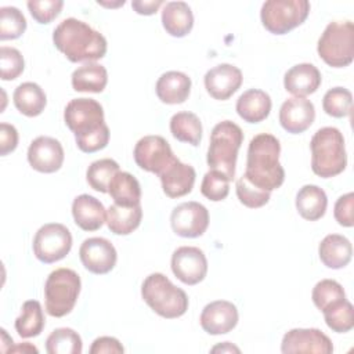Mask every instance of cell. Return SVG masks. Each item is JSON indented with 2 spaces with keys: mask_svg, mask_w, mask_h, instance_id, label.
I'll return each instance as SVG.
<instances>
[{
  "mask_svg": "<svg viewBox=\"0 0 354 354\" xmlns=\"http://www.w3.org/2000/svg\"><path fill=\"white\" fill-rule=\"evenodd\" d=\"M64 120L75 134L82 152L93 153L109 142V129L104 120L102 105L93 98H73L64 109Z\"/></svg>",
  "mask_w": 354,
  "mask_h": 354,
  "instance_id": "1",
  "label": "cell"
},
{
  "mask_svg": "<svg viewBox=\"0 0 354 354\" xmlns=\"http://www.w3.org/2000/svg\"><path fill=\"white\" fill-rule=\"evenodd\" d=\"M281 144L270 133L254 136L248 147L245 178L263 191H274L285 181V170L279 163Z\"/></svg>",
  "mask_w": 354,
  "mask_h": 354,
  "instance_id": "2",
  "label": "cell"
},
{
  "mask_svg": "<svg viewBox=\"0 0 354 354\" xmlns=\"http://www.w3.org/2000/svg\"><path fill=\"white\" fill-rule=\"evenodd\" d=\"M54 46L71 62H94L106 54V39L77 18L61 21L53 32Z\"/></svg>",
  "mask_w": 354,
  "mask_h": 354,
  "instance_id": "3",
  "label": "cell"
},
{
  "mask_svg": "<svg viewBox=\"0 0 354 354\" xmlns=\"http://www.w3.org/2000/svg\"><path fill=\"white\" fill-rule=\"evenodd\" d=\"M311 170L322 178L340 174L347 166L344 137L336 127L317 130L310 141Z\"/></svg>",
  "mask_w": 354,
  "mask_h": 354,
  "instance_id": "4",
  "label": "cell"
},
{
  "mask_svg": "<svg viewBox=\"0 0 354 354\" xmlns=\"http://www.w3.org/2000/svg\"><path fill=\"white\" fill-rule=\"evenodd\" d=\"M243 142L242 129L231 122H218L210 133L206 162L210 170L223 173L230 181L235 176L238 151Z\"/></svg>",
  "mask_w": 354,
  "mask_h": 354,
  "instance_id": "5",
  "label": "cell"
},
{
  "mask_svg": "<svg viewBox=\"0 0 354 354\" xmlns=\"http://www.w3.org/2000/svg\"><path fill=\"white\" fill-rule=\"evenodd\" d=\"M141 297L158 315L174 319L188 310L187 293L176 286L165 274H149L141 285Z\"/></svg>",
  "mask_w": 354,
  "mask_h": 354,
  "instance_id": "6",
  "label": "cell"
},
{
  "mask_svg": "<svg viewBox=\"0 0 354 354\" xmlns=\"http://www.w3.org/2000/svg\"><path fill=\"white\" fill-rule=\"evenodd\" d=\"M82 281L71 268H57L50 272L44 283V304L48 315L61 318L69 314L80 295Z\"/></svg>",
  "mask_w": 354,
  "mask_h": 354,
  "instance_id": "7",
  "label": "cell"
},
{
  "mask_svg": "<svg viewBox=\"0 0 354 354\" xmlns=\"http://www.w3.org/2000/svg\"><path fill=\"white\" fill-rule=\"evenodd\" d=\"M319 58L332 68L348 66L354 59V25L351 21H333L318 39Z\"/></svg>",
  "mask_w": 354,
  "mask_h": 354,
  "instance_id": "8",
  "label": "cell"
},
{
  "mask_svg": "<svg viewBox=\"0 0 354 354\" xmlns=\"http://www.w3.org/2000/svg\"><path fill=\"white\" fill-rule=\"evenodd\" d=\"M310 12L307 0H268L263 3L260 19L272 35H285L301 25Z\"/></svg>",
  "mask_w": 354,
  "mask_h": 354,
  "instance_id": "9",
  "label": "cell"
},
{
  "mask_svg": "<svg viewBox=\"0 0 354 354\" xmlns=\"http://www.w3.org/2000/svg\"><path fill=\"white\" fill-rule=\"evenodd\" d=\"M72 249L71 231L59 223L41 225L33 238V253L44 264L62 260Z\"/></svg>",
  "mask_w": 354,
  "mask_h": 354,
  "instance_id": "10",
  "label": "cell"
},
{
  "mask_svg": "<svg viewBox=\"0 0 354 354\" xmlns=\"http://www.w3.org/2000/svg\"><path fill=\"white\" fill-rule=\"evenodd\" d=\"M137 166L145 171L159 174L177 158L170 144L162 136H145L140 138L133 151Z\"/></svg>",
  "mask_w": 354,
  "mask_h": 354,
  "instance_id": "11",
  "label": "cell"
},
{
  "mask_svg": "<svg viewBox=\"0 0 354 354\" xmlns=\"http://www.w3.org/2000/svg\"><path fill=\"white\" fill-rule=\"evenodd\" d=\"M170 225L178 236L198 238L209 227V210L195 201L180 203L170 214Z\"/></svg>",
  "mask_w": 354,
  "mask_h": 354,
  "instance_id": "12",
  "label": "cell"
},
{
  "mask_svg": "<svg viewBox=\"0 0 354 354\" xmlns=\"http://www.w3.org/2000/svg\"><path fill=\"white\" fill-rule=\"evenodd\" d=\"M171 271L185 285L202 282L207 274V259L196 246L177 248L171 254Z\"/></svg>",
  "mask_w": 354,
  "mask_h": 354,
  "instance_id": "13",
  "label": "cell"
},
{
  "mask_svg": "<svg viewBox=\"0 0 354 354\" xmlns=\"http://www.w3.org/2000/svg\"><path fill=\"white\" fill-rule=\"evenodd\" d=\"M283 354L292 353H333L332 340L317 328H295L288 330L281 343Z\"/></svg>",
  "mask_w": 354,
  "mask_h": 354,
  "instance_id": "14",
  "label": "cell"
},
{
  "mask_svg": "<svg viewBox=\"0 0 354 354\" xmlns=\"http://www.w3.org/2000/svg\"><path fill=\"white\" fill-rule=\"evenodd\" d=\"M79 257L87 271L102 275L113 270L118 253L111 241L101 236H93L83 241L79 249Z\"/></svg>",
  "mask_w": 354,
  "mask_h": 354,
  "instance_id": "15",
  "label": "cell"
},
{
  "mask_svg": "<svg viewBox=\"0 0 354 354\" xmlns=\"http://www.w3.org/2000/svg\"><path fill=\"white\" fill-rule=\"evenodd\" d=\"M28 162L32 169L40 173L58 171L64 163V148L58 140L40 136L28 148Z\"/></svg>",
  "mask_w": 354,
  "mask_h": 354,
  "instance_id": "16",
  "label": "cell"
},
{
  "mask_svg": "<svg viewBox=\"0 0 354 354\" xmlns=\"http://www.w3.org/2000/svg\"><path fill=\"white\" fill-rule=\"evenodd\" d=\"M239 315L235 304L227 300H214L206 304L201 313V326L209 335H224L238 324Z\"/></svg>",
  "mask_w": 354,
  "mask_h": 354,
  "instance_id": "17",
  "label": "cell"
},
{
  "mask_svg": "<svg viewBox=\"0 0 354 354\" xmlns=\"http://www.w3.org/2000/svg\"><path fill=\"white\" fill-rule=\"evenodd\" d=\"M243 80L239 68L231 64H220L209 69L203 77L205 88L214 100L225 101L238 91Z\"/></svg>",
  "mask_w": 354,
  "mask_h": 354,
  "instance_id": "18",
  "label": "cell"
},
{
  "mask_svg": "<svg viewBox=\"0 0 354 354\" xmlns=\"http://www.w3.org/2000/svg\"><path fill=\"white\" fill-rule=\"evenodd\" d=\"M315 119L314 104L306 97H290L281 105L279 123L290 134L306 131Z\"/></svg>",
  "mask_w": 354,
  "mask_h": 354,
  "instance_id": "19",
  "label": "cell"
},
{
  "mask_svg": "<svg viewBox=\"0 0 354 354\" xmlns=\"http://www.w3.org/2000/svg\"><path fill=\"white\" fill-rule=\"evenodd\" d=\"M195 177V169L183 163L178 158L159 174L163 192L169 198H180L189 194L194 188Z\"/></svg>",
  "mask_w": 354,
  "mask_h": 354,
  "instance_id": "20",
  "label": "cell"
},
{
  "mask_svg": "<svg viewBox=\"0 0 354 354\" xmlns=\"http://www.w3.org/2000/svg\"><path fill=\"white\" fill-rule=\"evenodd\" d=\"M321 73L313 64L303 62L292 66L283 76L285 90L295 97H306L318 90L321 86Z\"/></svg>",
  "mask_w": 354,
  "mask_h": 354,
  "instance_id": "21",
  "label": "cell"
},
{
  "mask_svg": "<svg viewBox=\"0 0 354 354\" xmlns=\"http://www.w3.org/2000/svg\"><path fill=\"white\" fill-rule=\"evenodd\" d=\"M72 216L76 225L83 231H97L106 221L104 205L88 194H82L73 199Z\"/></svg>",
  "mask_w": 354,
  "mask_h": 354,
  "instance_id": "22",
  "label": "cell"
},
{
  "mask_svg": "<svg viewBox=\"0 0 354 354\" xmlns=\"http://www.w3.org/2000/svg\"><path fill=\"white\" fill-rule=\"evenodd\" d=\"M191 86L192 82L188 75L178 71H169L160 75L155 91L163 104L176 105L183 104L189 97Z\"/></svg>",
  "mask_w": 354,
  "mask_h": 354,
  "instance_id": "23",
  "label": "cell"
},
{
  "mask_svg": "<svg viewBox=\"0 0 354 354\" xmlns=\"http://www.w3.org/2000/svg\"><path fill=\"white\" fill-rule=\"evenodd\" d=\"M271 97L268 93L259 88H249L243 91L236 100V113L248 123H260L271 112Z\"/></svg>",
  "mask_w": 354,
  "mask_h": 354,
  "instance_id": "24",
  "label": "cell"
},
{
  "mask_svg": "<svg viewBox=\"0 0 354 354\" xmlns=\"http://www.w3.org/2000/svg\"><path fill=\"white\" fill-rule=\"evenodd\" d=\"M318 256L325 267L332 270L343 268L350 263L353 256L351 242L343 235L329 234L321 241Z\"/></svg>",
  "mask_w": 354,
  "mask_h": 354,
  "instance_id": "25",
  "label": "cell"
},
{
  "mask_svg": "<svg viewBox=\"0 0 354 354\" xmlns=\"http://www.w3.org/2000/svg\"><path fill=\"white\" fill-rule=\"evenodd\" d=\"M162 25L173 37L187 36L194 26V14L185 1L165 3L162 10Z\"/></svg>",
  "mask_w": 354,
  "mask_h": 354,
  "instance_id": "26",
  "label": "cell"
},
{
  "mask_svg": "<svg viewBox=\"0 0 354 354\" xmlns=\"http://www.w3.org/2000/svg\"><path fill=\"white\" fill-rule=\"evenodd\" d=\"M296 209L299 214L308 221H317L324 217L328 206V196L322 188L314 184L303 185L296 194Z\"/></svg>",
  "mask_w": 354,
  "mask_h": 354,
  "instance_id": "27",
  "label": "cell"
},
{
  "mask_svg": "<svg viewBox=\"0 0 354 354\" xmlns=\"http://www.w3.org/2000/svg\"><path fill=\"white\" fill-rule=\"evenodd\" d=\"M15 108L25 116H39L47 104V97L43 88L33 82L21 83L12 94Z\"/></svg>",
  "mask_w": 354,
  "mask_h": 354,
  "instance_id": "28",
  "label": "cell"
},
{
  "mask_svg": "<svg viewBox=\"0 0 354 354\" xmlns=\"http://www.w3.org/2000/svg\"><path fill=\"white\" fill-rule=\"evenodd\" d=\"M142 218L141 205L120 206L111 205L106 210V225L115 235H129L138 228Z\"/></svg>",
  "mask_w": 354,
  "mask_h": 354,
  "instance_id": "29",
  "label": "cell"
},
{
  "mask_svg": "<svg viewBox=\"0 0 354 354\" xmlns=\"http://www.w3.org/2000/svg\"><path fill=\"white\" fill-rule=\"evenodd\" d=\"M72 87L82 93H101L108 83V72L104 65L97 62H87L73 71Z\"/></svg>",
  "mask_w": 354,
  "mask_h": 354,
  "instance_id": "30",
  "label": "cell"
},
{
  "mask_svg": "<svg viewBox=\"0 0 354 354\" xmlns=\"http://www.w3.org/2000/svg\"><path fill=\"white\" fill-rule=\"evenodd\" d=\"M108 194L116 205L120 206H136L141 202V187L138 180L127 173L118 171L109 183Z\"/></svg>",
  "mask_w": 354,
  "mask_h": 354,
  "instance_id": "31",
  "label": "cell"
},
{
  "mask_svg": "<svg viewBox=\"0 0 354 354\" xmlns=\"http://www.w3.org/2000/svg\"><path fill=\"white\" fill-rule=\"evenodd\" d=\"M170 131L181 142L198 147L202 140L201 119L192 112H177L170 119Z\"/></svg>",
  "mask_w": 354,
  "mask_h": 354,
  "instance_id": "32",
  "label": "cell"
},
{
  "mask_svg": "<svg viewBox=\"0 0 354 354\" xmlns=\"http://www.w3.org/2000/svg\"><path fill=\"white\" fill-rule=\"evenodd\" d=\"M46 325L41 304L37 300H28L22 304L21 315L15 319V330L24 339L36 337Z\"/></svg>",
  "mask_w": 354,
  "mask_h": 354,
  "instance_id": "33",
  "label": "cell"
},
{
  "mask_svg": "<svg viewBox=\"0 0 354 354\" xmlns=\"http://www.w3.org/2000/svg\"><path fill=\"white\" fill-rule=\"evenodd\" d=\"M82 350V337L71 328H57L46 340V351L48 354H80Z\"/></svg>",
  "mask_w": 354,
  "mask_h": 354,
  "instance_id": "34",
  "label": "cell"
},
{
  "mask_svg": "<svg viewBox=\"0 0 354 354\" xmlns=\"http://www.w3.org/2000/svg\"><path fill=\"white\" fill-rule=\"evenodd\" d=\"M322 313L328 328L336 333H346L354 328V310L347 299L328 306Z\"/></svg>",
  "mask_w": 354,
  "mask_h": 354,
  "instance_id": "35",
  "label": "cell"
},
{
  "mask_svg": "<svg viewBox=\"0 0 354 354\" xmlns=\"http://www.w3.org/2000/svg\"><path fill=\"white\" fill-rule=\"evenodd\" d=\"M119 170L120 169H119V165L116 160H113L111 158L98 159V160H94L88 166V169L86 171V180L94 191L106 194L111 180Z\"/></svg>",
  "mask_w": 354,
  "mask_h": 354,
  "instance_id": "36",
  "label": "cell"
},
{
  "mask_svg": "<svg viewBox=\"0 0 354 354\" xmlns=\"http://www.w3.org/2000/svg\"><path fill=\"white\" fill-rule=\"evenodd\" d=\"M322 108L332 118H344L351 113L353 94L344 87L329 88L322 98Z\"/></svg>",
  "mask_w": 354,
  "mask_h": 354,
  "instance_id": "37",
  "label": "cell"
},
{
  "mask_svg": "<svg viewBox=\"0 0 354 354\" xmlns=\"http://www.w3.org/2000/svg\"><path fill=\"white\" fill-rule=\"evenodd\" d=\"M26 30V19L17 7L0 8V39L14 40Z\"/></svg>",
  "mask_w": 354,
  "mask_h": 354,
  "instance_id": "38",
  "label": "cell"
},
{
  "mask_svg": "<svg viewBox=\"0 0 354 354\" xmlns=\"http://www.w3.org/2000/svg\"><path fill=\"white\" fill-rule=\"evenodd\" d=\"M313 303L318 310H325L328 306L346 299L343 286L335 279H321L315 283L311 292Z\"/></svg>",
  "mask_w": 354,
  "mask_h": 354,
  "instance_id": "39",
  "label": "cell"
},
{
  "mask_svg": "<svg viewBox=\"0 0 354 354\" xmlns=\"http://www.w3.org/2000/svg\"><path fill=\"white\" fill-rule=\"evenodd\" d=\"M201 192L205 198L213 202L224 201L230 192V180L220 171L209 170L202 180Z\"/></svg>",
  "mask_w": 354,
  "mask_h": 354,
  "instance_id": "40",
  "label": "cell"
},
{
  "mask_svg": "<svg viewBox=\"0 0 354 354\" xmlns=\"http://www.w3.org/2000/svg\"><path fill=\"white\" fill-rule=\"evenodd\" d=\"M235 189H236V196L239 199V202L250 209H257L264 206L266 203H268L271 192L268 191H263L257 187H254L253 184H250L245 176L242 174V177H239L236 180L235 184Z\"/></svg>",
  "mask_w": 354,
  "mask_h": 354,
  "instance_id": "41",
  "label": "cell"
},
{
  "mask_svg": "<svg viewBox=\"0 0 354 354\" xmlns=\"http://www.w3.org/2000/svg\"><path fill=\"white\" fill-rule=\"evenodd\" d=\"M25 68V61L19 50L14 47L1 46L0 47V75L3 80L17 79Z\"/></svg>",
  "mask_w": 354,
  "mask_h": 354,
  "instance_id": "42",
  "label": "cell"
},
{
  "mask_svg": "<svg viewBox=\"0 0 354 354\" xmlns=\"http://www.w3.org/2000/svg\"><path fill=\"white\" fill-rule=\"evenodd\" d=\"M28 10L32 15V18L39 24H50L53 19H55L62 7L64 1L61 0H29L26 3Z\"/></svg>",
  "mask_w": 354,
  "mask_h": 354,
  "instance_id": "43",
  "label": "cell"
},
{
  "mask_svg": "<svg viewBox=\"0 0 354 354\" xmlns=\"http://www.w3.org/2000/svg\"><path fill=\"white\" fill-rule=\"evenodd\" d=\"M333 216L342 227L354 225V194L353 192H347L336 201Z\"/></svg>",
  "mask_w": 354,
  "mask_h": 354,
  "instance_id": "44",
  "label": "cell"
},
{
  "mask_svg": "<svg viewBox=\"0 0 354 354\" xmlns=\"http://www.w3.org/2000/svg\"><path fill=\"white\" fill-rule=\"evenodd\" d=\"M123 351L122 343L112 336L97 337L90 347V354H122Z\"/></svg>",
  "mask_w": 354,
  "mask_h": 354,
  "instance_id": "45",
  "label": "cell"
},
{
  "mask_svg": "<svg viewBox=\"0 0 354 354\" xmlns=\"http://www.w3.org/2000/svg\"><path fill=\"white\" fill-rule=\"evenodd\" d=\"M18 145V131L10 123L0 124V155L6 156L10 152L15 151Z\"/></svg>",
  "mask_w": 354,
  "mask_h": 354,
  "instance_id": "46",
  "label": "cell"
},
{
  "mask_svg": "<svg viewBox=\"0 0 354 354\" xmlns=\"http://www.w3.org/2000/svg\"><path fill=\"white\" fill-rule=\"evenodd\" d=\"M165 3L162 0H133L131 7L140 15H152L155 14Z\"/></svg>",
  "mask_w": 354,
  "mask_h": 354,
  "instance_id": "47",
  "label": "cell"
},
{
  "mask_svg": "<svg viewBox=\"0 0 354 354\" xmlns=\"http://www.w3.org/2000/svg\"><path fill=\"white\" fill-rule=\"evenodd\" d=\"M8 351L10 353H39V350L35 347V346H32V344H29V343H24V344H19V346H11L10 348H8Z\"/></svg>",
  "mask_w": 354,
  "mask_h": 354,
  "instance_id": "48",
  "label": "cell"
},
{
  "mask_svg": "<svg viewBox=\"0 0 354 354\" xmlns=\"http://www.w3.org/2000/svg\"><path fill=\"white\" fill-rule=\"evenodd\" d=\"M216 351H236V353H239V348L238 347H235V346H232L230 342H224L223 344H218V346H214L213 348H212V353H216Z\"/></svg>",
  "mask_w": 354,
  "mask_h": 354,
  "instance_id": "49",
  "label": "cell"
}]
</instances>
